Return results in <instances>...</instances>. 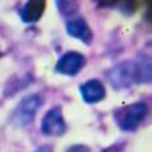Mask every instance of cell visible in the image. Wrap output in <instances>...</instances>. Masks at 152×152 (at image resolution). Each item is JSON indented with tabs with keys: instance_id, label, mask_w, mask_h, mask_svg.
<instances>
[{
	"instance_id": "obj_1",
	"label": "cell",
	"mask_w": 152,
	"mask_h": 152,
	"mask_svg": "<svg viewBox=\"0 0 152 152\" xmlns=\"http://www.w3.org/2000/svg\"><path fill=\"white\" fill-rule=\"evenodd\" d=\"M107 77L114 89L128 88L133 84L152 83V57L140 53L134 60L117 64L107 72Z\"/></svg>"
},
{
	"instance_id": "obj_2",
	"label": "cell",
	"mask_w": 152,
	"mask_h": 152,
	"mask_svg": "<svg viewBox=\"0 0 152 152\" xmlns=\"http://www.w3.org/2000/svg\"><path fill=\"white\" fill-rule=\"evenodd\" d=\"M148 112L150 109L146 103H133L115 110L114 119L121 129L131 132L137 129L142 124V122L148 115Z\"/></svg>"
},
{
	"instance_id": "obj_3",
	"label": "cell",
	"mask_w": 152,
	"mask_h": 152,
	"mask_svg": "<svg viewBox=\"0 0 152 152\" xmlns=\"http://www.w3.org/2000/svg\"><path fill=\"white\" fill-rule=\"evenodd\" d=\"M42 105V98L37 94L28 95L19 103L13 113L12 119L17 126H27L33 121L38 108Z\"/></svg>"
},
{
	"instance_id": "obj_4",
	"label": "cell",
	"mask_w": 152,
	"mask_h": 152,
	"mask_svg": "<svg viewBox=\"0 0 152 152\" xmlns=\"http://www.w3.org/2000/svg\"><path fill=\"white\" fill-rule=\"evenodd\" d=\"M41 129L46 136H61L66 132V123L60 107L52 108L45 114Z\"/></svg>"
},
{
	"instance_id": "obj_5",
	"label": "cell",
	"mask_w": 152,
	"mask_h": 152,
	"mask_svg": "<svg viewBox=\"0 0 152 152\" xmlns=\"http://www.w3.org/2000/svg\"><path fill=\"white\" fill-rule=\"evenodd\" d=\"M85 56L79 52H67L57 61L56 70L60 74L74 76L85 66Z\"/></svg>"
},
{
	"instance_id": "obj_6",
	"label": "cell",
	"mask_w": 152,
	"mask_h": 152,
	"mask_svg": "<svg viewBox=\"0 0 152 152\" xmlns=\"http://www.w3.org/2000/svg\"><path fill=\"white\" fill-rule=\"evenodd\" d=\"M66 29L70 36L83 41L84 43H90L93 39V33L84 18H72L66 24Z\"/></svg>"
},
{
	"instance_id": "obj_7",
	"label": "cell",
	"mask_w": 152,
	"mask_h": 152,
	"mask_svg": "<svg viewBox=\"0 0 152 152\" xmlns=\"http://www.w3.org/2000/svg\"><path fill=\"white\" fill-rule=\"evenodd\" d=\"M80 93L86 103H96L105 96L104 85L96 79L88 80L86 83H84L80 86Z\"/></svg>"
},
{
	"instance_id": "obj_8",
	"label": "cell",
	"mask_w": 152,
	"mask_h": 152,
	"mask_svg": "<svg viewBox=\"0 0 152 152\" xmlns=\"http://www.w3.org/2000/svg\"><path fill=\"white\" fill-rule=\"evenodd\" d=\"M46 7V3L42 0H29L20 9V18L26 23H34L42 17Z\"/></svg>"
},
{
	"instance_id": "obj_9",
	"label": "cell",
	"mask_w": 152,
	"mask_h": 152,
	"mask_svg": "<svg viewBox=\"0 0 152 152\" xmlns=\"http://www.w3.org/2000/svg\"><path fill=\"white\" fill-rule=\"evenodd\" d=\"M66 152H91L89 147L84 146V145H75V146H71L69 147Z\"/></svg>"
},
{
	"instance_id": "obj_10",
	"label": "cell",
	"mask_w": 152,
	"mask_h": 152,
	"mask_svg": "<svg viewBox=\"0 0 152 152\" xmlns=\"http://www.w3.org/2000/svg\"><path fill=\"white\" fill-rule=\"evenodd\" d=\"M34 152H52V148L48 146H42V147H38Z\"/></svg>"
},
{
	"instance_id": "obj_11",
	"label": "cell",
	"mask_w": 152,
	"mask_h": 152,
	"mask_svg": "<svg viewBox=\"0 0 152 152\" xmlns=\"http://www.w3.org/2000/svg\"><path fill=\"white\" fill-rule=\"evenodd\" d=\"M0 55H1V52H0Z\"/></svg>"
}]
</instances>
